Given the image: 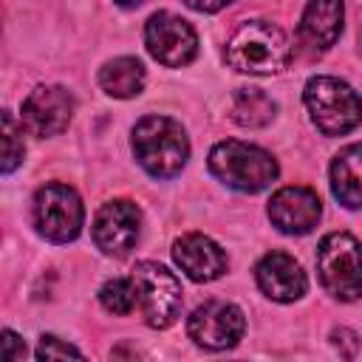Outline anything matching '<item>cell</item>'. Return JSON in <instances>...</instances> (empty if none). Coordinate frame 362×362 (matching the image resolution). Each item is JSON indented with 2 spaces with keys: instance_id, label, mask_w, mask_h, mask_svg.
Listing matches in <instances>:
<instances>
[{
  "instance_id": "1",
  "label": "cell",
  "mask_w": 362,
  "mask_h": 362,
  "mask_svg": "<svg viewBox=\"0 0 362 362\" xmlns=\"http://www.w3.org/2000/svg\"><path fill=\"white\" fill-rule=\"evenodd\" d=\"M226 62L240 74L272 76L291 62V42L280 25L269 20H246L226 42Z\"/></svg>"
},
{
  "instance_id": "2",
  "label": "cell",
  "mask_w": 362,
  "mask_h": 362,
  "mask_svg": "<svg viewBox=\"0 0 362 362\" xmlns=\"http://www.w3.org/2000/svg\"><path fill=\"white\" fill-rule=\"evenodd\" d=\"M136 161L153 178H175L189 158L187 130L170 116H144L133 127L130 139Z\"/></svg>"
},
{
  "instance_id": "3",
  "label": "cell",
  "mask_w": 362,
  "mask_h": 362,
  "mask_svg": "<svg viewBox=\"0 0 362 362\" xmlns=\"http://www.w3.org/2000/svg\"><path fill=\"white\" fill-rule=\"evenodd\" d=\"M209 173L238 192H260L280 175L277 158L257 144L223 139L209 150Z\"/></svg>"
},
{
  "instance_id": "4",
  "label": "cell",
  "mask_w": 362,
  "mask_h": 362,
  "mask_svg": "<svg viewBox=\"0 0 362 362\" xmlns=\"http://www.w3.org/2000/svg\"><path fill=\"white\" fill-rule=\"evenodd\" d=\"M303 102L322 136H345L362 122V96L339 76H311Z\"/></svg>"
},
{
  "instance_id": "5",
  "label": "cell",
  "mask_w": 362,
  "mask_h": 362,
  "mask_svg": "<svg viewBox=\"0 0 362 362\" xmlns=\"http://www.w3.org/2000/svg\"><path fill=\"white\" fill-rule=\"evenodd\" d=\"M320 286L342 303L362 297V243L348 232H331L317 246Z\"/></svg>"
},
{
  "instance_id": "6",
  "label": "cell",
  "mask_w": 362,
  "mask_h": 362,
  "mask_svg": "<svg viewBox=\"0 0 362 362\" xmlns=\"http://www.w3.org/2000/svg\"><path fill=\"white\" fill-rule=\"evenodd\" d=\"M34 229L51 243H71L79 238L85 223V206L74 187L51 181L34 192L31 204Z\"/></svg>"
},
{
  "instance_id": "7",
  "label": "cell",
  "mask_w": 362,
  "mask_h": 362,
  "mask_svg": "<svg viewBox=\"0 0 362 362\" xmlns=\"http://www.w3.org/2000/svg\"><path fill=\"white\" fill-rule=\"evenodd\" d=\"M136 291H139V308L150 328H167L175 322L181 311V280L164 269L161 263L141 260L130 272Z\"/></svg>"
},
{
  "instance_id": "8",
  "label": "cell",
  "mask_w": 362,
  "mask_h": 362,
  "mask_svg": "<svg viewBox=\"0 0 362 362\" xmlns=\"http://www.w3.org/2000/svg\"><path fill=\"white\" fill-rule=\"evenodd\" d=\"M243 331H246L243 311L235 303H226V300H206L187 320L189 339L195 345L206 348V351L235 348L243 339Z\"/></svg>"
},
{
  "instance_id": "9",
  "label": "cell",
  "mask_w": 362,
  "mask_h": 362,
  "mask_svg": "<svg viewBox=\"0 0 362 362\" xmlns=\"http://www.w3.org/2000/svg\"><path fill=\"white\" fill-rule=\"evenodd\" d=\"M144 45L164 68H181L195 59L198 34L184 17L173 11H156L144 25Z\"/></svg>"
},
{
  "instance_id": "10",
  "label": "cell",
  "mask_w": 362,
  "mask_h": 362,
  "mask_svg": "<svg viewBox=\"0 0 362 362\" xmlns=\"http://www.w3.org/2000/svg\"><path fill=\"white\" fill-rule=\"evenodd\" d=\"M93 243L102 255L110 257H124L141 235V209L127 201V198H116L99 206L93 226H90Z\"/></svg>"
},
{
  "instance_id": "11",
  "label": "cell",
  "mask_w": 362,
  "mask_h": 362,
  "mask_svg": "<svg viewBox=\"0 0 362 362\" xmlns=\"http://www.w3.org/2000/svg\"><path fill=\"white\" fill-rule=\"evenodd\" d=\"M74 107H76V102H74L71 90H65L62 85H37L23 102L20 122L37 139L59 136L71 124Z\"/></svg>"
},
{
  "instance_id": "12",
  "label": "cell",
  "mask_w": 362,
  "mask_h": 362,
  "mask_svg": "<svg viewBox=\"0 0 362 362\" xmlns=\"http://www.w3.org/2000/svg\"><path fill=\"white\" fill-rule=\"evenodd\" d=\"M266 212L283 235H308L322 218V201L308 187H280L269 198Z\"/></svg>"
},
{
  "instance_id": "13",
  "label": "cell",
  "mask_w": 362,
  "mask_h": 362,
  "mask_svg": "<svg viewBox=\"0 0 362 362\" xmlns=\"http://www.w3.org/2000/svg\"><path fill=\"white\" fill-rule=\"evenodd\" d=\"M173 260L195 283H212V280L223 277L229 269L226 252L209 235H201V232H187V235L175 238Z\"/></svg>"
},
{
  "instance_id": "14",
  "label": "cell",
  "mask_w": 362,
  "mask_h": 362,
  "mask_svg": "<svg viewBox=\"0 0 362 362\" xmlns=\"http://www.w3.org/2000/svg\"><path fill=\"white\" fill-rule=\"evenodd\" d=\"M255 280L257 288L274 303H294L308 288L303 266L288 252H266L255 266Z\"/></svg>"
},
{
  "instance_id": "15",
  "label": "cell",
  "mask_w": 362,
  "mask_h": 362,
  "mask_svg": "<svg viewBox=\"0 0 362 362\" xmlns=\"http://www.w3.org/2000/svg\"><path fill=\"white\" fill-rule=\"evenodd\" d=\"M342 20H345L342 0H308L297 28L300 48L305 54L328 51L342 34Z\"/></svg>"
},
{
  "instance_id": "16",
  "label": "cell",
  "mask_w": 362,
  "mask_h": 362,
  "mask_svg": "<svg viewBox=\"0 0 362 362\" xmlns=\"http://www.w3.org/2000/svg\"><path fill=\"white\" fill-rule=\"evenodd\" d=\"M331 192L345 209H362V141L342 147L328 170Z\"/></svg>"
},
{
  "instance_id": "17",
  "label": "cell",
  "mask_w": 362,
  "mask_h": 362,
  "mask_svg": "<svg viewBox=\"0 0 362 362\" xmlns=\"http://www.w3.org/2000/svg\"><path fill=\"white\" fill-rule=\"evenodd\" d=\"M147 71L136 57H116L99 68V88L113 99H133L141 93Z\"/></svg>"
},
{
  "instance_id": "18",
  "label": "cell",
  "mask_w": 362,
  "mask_h": 362,
  "mask_svg": "<svg viewBox=\"0 0 362 362\" xmlns=\"http://www.w3.org/2000/svg\"><path fill=\"white\" fill-rule=\"evenodd\" d=\"M229 116L240 127H266L277 116V102L260 88H238L232 93Z\"/></svg>"
},
{
  "instance_id": "19",
  "label": "cell",
  "mask_w": 362,
  "mask_h": 362,
  "mask_svg": "<svg viewBox=\"0 0 362 362\" xmlns=\"http://www.w3.org/2000/svg\"><path fill=\"white\" fill-rule=\"evenodd\" d=\"M99 303L105 311L116 314V317H127L139 308V291L133 277H113L99 288Z\"/></svg>"
},
{
  "instance_id": "20",
  "label": "cell",
  "mask_w": 362,
  "mask_h": 362,
  "mask_svg": "<svg viewBox=\"0 0 362 362\" xmlns=\"http://www.w3.org/2000/svg\"><path fill=\"white\" fill-rule=\"evenodd\" d=\"M23 122L14 119L11 110L3 113V173H14L23 158H25V144H23Z\"/></svg>"
},
{
  "instance_id": "21",
  "label": "cell",
  "mask_w": 362,
  "mask_h": 362,
  "mask_svg": "<svg viewBox=\"0 0 362 362\" xmlns=\"http://www.w3.org/2000/svg\"><path fill=\"white\" fill-rule=\"evenodd\" d=\"M34 356H37V359H42V362H48V359H68V356L82 359V351H79V348H74L71 342H62V339H59V337H54V334H42V337H40V342H37Z\"/></svg>"
},
{
  "instance_id": "22",
  "label": "cell",
  "mask_w": 362,
  "mask_h": 362,
  "mask_svg": "<svg viewBox=\"0 0 362 362\" xmlns=\"http://www.w3.org/2000/svg\"><path fill=\"white\" fill-rule=\"evenodd\" d=\"M0 356L8 359V362L25 356V345H23V339L11 328H3V334H0Z\"/></svg>"
},
{
  "instance_id": "23",
  "label": "cell",
  "mask_w": 362,
  "mask_h": 362,
  "mask_svg": "<svg viewBox=\"0 0 362 362\" xmlns=\"http://www.w3.org/2000/svg\"><path fill=\"white\" fill-rule=\"evenodd\" d=\"M232 0H184V6H189L192 11H201V14H215L221 8H226Z\"/></svg>"
},
{
  "instance_id": "24",
  "label": "cell",
  "mask_w": 362,
  "mask_h": 362,
  "mask_svg": "<svg viewBox=\"0 0 362 362\" xmlns=\"http://www.w3.org/2000/svg\"><path fill=\"white\" fill-rule=\"evenodd\" d=\"M113 3H119L122 8H136V6H141L144 0H113Z\"/></svg>"
}]
</instances>
